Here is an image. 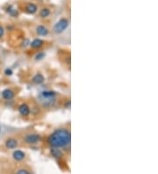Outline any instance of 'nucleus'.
I'll return each instance as SVG.
<instances>
[{"instance_id": "1", "label": "nucleus", "mask_w": 158, "mask_h": 174, "mask_svg": "<svg viewBox=\"0 0 158 174\" xmlns=\"http://www.w3.org/2000/svg\"><path fill=\"white\" fill-rule=\"evenodd\" d=\"M48 142L53 148H62L70 142V133L65 129H56L48 139Z\"/></svg>"}, {"instance_id": "2", "label": "nucleus", "mask_w": 158, "mask_h": 174, "mask_svg": "<svg viewBox=\"0 0 158 174\" xmlns=\"http://www.w3.org/2000/svg\"><path fill=\"white\" fill-rule=\"evenodd\" d=\"M38 98L44 107H51L56 103V93L54 92H43Z\"/></svg>"}, {"instance_id": "3", "label": "nucleus", "mask_w": 158, "mask_h": 174, "mask_svg": "<svg viewBox=\"0 0 158 174\" xmlns=\"http://www.w3.org/2000/svg\"><path fill=\"white\" fill-rule=\"evenodd\" d=\"M69 27V21L67 19H61L55 26H54V31L56 34H61L63 31L67 29Z\"/></svg>"}, {"instance_id": "4", "label": "nucleus", "mask_w": 158, "mask_h": 174, "mask_svg": "<svg viewBox=\"0 0 158 174\" xmlns=\"http://www.w3.org/2000/svg\"><path fill=\"white\" fill-rule=\"evenodd\" d=\"M40 141V136L37 134H28L25 137V142L27 144H35Z\"/></svg>"}, {"instance_id": "5", "label": "nucleus", "mask_w": 158, "mask_h": 174, "mask_svg": "<svg viewBox=\"0 0 158 174\" xmlns=\"http://www.w3.org/2000/svg\"><path fill=\"white\" fill-rule=\"evenodd\" d=\"M19 112L21 115L23 116H27L30 113V109L29 106L27 104H22L19 106Z\"/></svg>"}, {"instance_id": "6", "label": "nucleus", "mask_w": 158, "mask_h": 174, "mask_svg": "<svg viewBox=\"0 0 158 174\" xmlns=\"http://www.w3.org/2000/svg\"><path fill=\"white\" fill-rule=\"evenodd\" d=\"M2 96H3V98L4 100H12L14 97V92L12 90H10V89H5V90L3 91Z\"/></svg>"}, {"instance_id": "7", "label": "nucleus", "mask_w": 158, "mask_h": 174, "mask_svg": "<svg viewBox=\"0 0 158 174\" xmlns=\"http://www.w3.org/2000/svg\"><path fill=\"white\" fill-rule=\"evenodd\" d=\"M12 156H13V158L17 161H21L25 158V153L21 150H15Z\"/></svg>"}, {"instance_id": "8", "label": "nucleus", "mask_w": 158, "mask_h": 174, "mask_svg": "<svg viewBox=\"0 0 158 174\" xmlns=\"http://www.w3.org/2000/svg\"><path fill=\"white\" fill-rule=\"evenodd\" d=\"M18 145V141L14 138H10L5 142V146L7 149H14Z\"/></svg>"}, {"instance_id": "9", "label": "nucleus", "mask_w": 158, "mask_h": 174, "mask_svg": "<svg viewBox=\"0 0 158 174\" xmlns=\"http://www.w3.org/2000/svg\"><path fill=\"white\" fill-rule=\"evenodd\" d=\"M36 32L37 34L40 36H46L48 34V30L47 27H45L44 26H38L36 28Z\"/></svg>"}, {"instance_id": "10", "label": "nucleus", "mask_w": 158, "mask_h": 174, "mask_svg": "<svg viewBox=\"0 0 158 174\" xmlns=\"http://www.w3.org/2000/svg\"><path fill=\"white\" fill-rule=\"evenodd\" d=\"M26 11L30 13V14H33L36 12L37 11V6L34 4H32V3H29L26 5Z\"/></svg>"}, {"instance_id": "11", "label": "nucleus", "mask_w": 158, "mask_h": 174, "mask_svg": "<svg viewBox=\"0 0 158 174\" xmlns=\"http://www.w3.org/2000/svg\"><path fill=\"white\" fill-rule=\"evenodd\" d=\"M32 82L34 84H42L44 82V77L41 75V74H37L33 77L32 78Z\"/></svg>"}, {"instance_id": "12", "label": "nucleus", "mask_w": 158, "mask_h": 174, "mask_svg": "<svg viewBox=\"0 0 158 174\" xmlns=\"http://www.w3.org/2000/svg\"><path fill=\"white\" fill-rule=\"evenodd\" d=\"M42 45H43V40H41L40 39H35L31 43V47L32 48H39Z\"/></svg>"}, {"instance_id": "13", "label": "nucleus", "mask_w": 158, "mask_h": 174, "mask_svg": "<svg viewBox=\"0 0 158 174\" xmlns=\"http://www.w3.org/2000/svg\"><path fill=\"white\" fill-rule=\"evenodd\" d=\"M51 154L56 157V158H61L62 157H63V153H62V151L61 150H59L58 149V148H53L52 149H51Z\"/></svg>"}, {"instance_id": "14", "label": "nucleus", "mask_w": 158, "mask_h": 174, "mask_svg": "<svg viewBox=\"0 0 158 174\" xmlns=\"http://www.w3.org/2000/svg\"><path fill=\"white\" fill-rule=\"evenodd\" d=\"M49 14H50V11H49L48 8H43L40 11V13L41 18H47V17L49 16Z\"/></svg>"}, {"instance_id": "15", "label": "nucleus", "mask_w": 158, "mask_h": 174, "mask_svg": "<svg viewBox=\"0 0 158 174\" xmlns=\"http://www.w3.org/2000/svg\"><path fill=\"white\" fill-rule=\"evenodd\" d=\"M7 12H8L10 15H12V16H17V15H18V13H17L16 10H15V9H13L12 6H11V7H9V8L7 9Z\"/></svg>"}, {"instance_id": "16", "label": "nucleus", "mask_w": 158, "mask_h": 174, "mask_svg": "<svg viewBox=\"0 0 158 174\" xmlns=\"http://www.w3.org/2000/svg\"><path fill=\"white\" fill-rule=\"evenodd\" d=\"M16 174H30V173H29V172H28L27 170L21 169V170H19V171L17 172V173Z\"/></svg>"}, {"instance_id": "17", "label": "nucleus", "mask_w": 158, "mask_h": 174, "mask_svg": "<svg viewBox=\"0 0 158 174\" xmlns=\"http://www.w3.org/2000/svg\"><path fill=\"white\" fill-rule=\"evenodd\" d=\"M44 56H45V55H44L43 53H40V54H38V55L35 56V59H36V60H41Z\"/></svg>"}, {"instance_id": "18", "label": "nucleus", "mask_w": 158, "mask_h": 174, "mask_svg": "<svg viewBox=\"0 0 158 174\" xmlns=\"http://www.w3.org/2000/svg\"><path fill=\"white\" fill-rule=\"evenodd\" d=\"M5 74L7 76H11L12 74V70H5Z\"/></svg>"}, {"instance_id": "19", "label": "nucleus", "mask_w": 158, "mask_h": 174, "mask_svg": "<svg viewBox=\"0 0 158 174\" xmlns=\"http://www.w3.org/2000/svg\"><path fill=\"white\" fill-rule=\"evenodd\" d=\"M4 28L0 26V38L4 35Z\"/></svg>"}]
</instances>
